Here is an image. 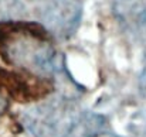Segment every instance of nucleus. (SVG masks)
I'll return each mask as SVG.
<instances>
[{
  "mask_svg": "<svg viewBox=\"0 0 146 137\" xmlns=\"http://www.w3.org/2000/svg\"><path fill=\"white\" fill-rule=\"evenodd\" d=\"M142 92L146 95V68L143 71V75H142Z\"/></svg>",
  "mask_w": 146,
  "mask_h": 137,
  "instance_id": "423d86ee",
  "label": "nucleus"
},
{
  "mask_svg": "<svg viewBox=\"0 0 146 137\" xmlns=\"http://www.w3.org/2000/svg\"><path fill=\"white\" fill-rule=\"evenodd\" d=\"M27 14L20 0H0V21H13Z\"/></svg>",
  "mask_w": 146,
  "mask_h": 137,
  "instance_id": "20e7f679",
  "label": "nucleus"
},
{
  "mask_svg": "<svg viewBox=\"0 0 146 137\" xmlns=\"http://www.w3.org/2000/svg\"><path fill=\"white\" fill-rule=\"evenodd\" d=\"M84 110L68 96H54L23 112V124L34 137H70Z\"/></svg>",
  "mask_w": 146,
  "mask_h": 137,
  "instance_id": "f03ea898",
  "label": "nucleus"
},
{
  "mask_svg": "<svg viewBox=\"0 0 146 137\" xmlns=\"http://www.w3.org/2000/svg\"><path fill=\"white\" fill-rule=\"evenodd\" d=\"M44 28L60 38H70L82 17L81 0H47L38 11Z\"/></svg>",
  "mask_w": 146,
  "mask_h": 137,
  "instance_id": "7ed1b4c3",
  "label": "nucleus"
},
{
  "mask_svg": "<svg viewBox=\"0 0 146 137\" xmlns=\"http://www.w3.org/2000/svg\"><path fill=\"white\" fill-rule=\"evenodd\" d=\"M6 107H7V100H6V97L1 95V92H0V115L6 110Z\"/></svg>",
  "mask_w": 146,
  "mask_h": 137,
  "instance_id": "39448f33",
  "label": "nucleus"
},
{
  "mask_svg": "<svg viewBox=\"0 0 146 137\" xmlns=\"http://www.w3.org/2000/svg\"><path fill=\"white\" fill-rule=\"evenodd\" d=\"M3 33V55L20 68L38 75H55L64 71L61 55L46 38V28L38 24H0Z\"/></svg>",
  "mask_w": 146,
  "mask_h": 137,
  "instance_id": "f257e3e1",
  "label": "nucleus"
}]
</instances>
